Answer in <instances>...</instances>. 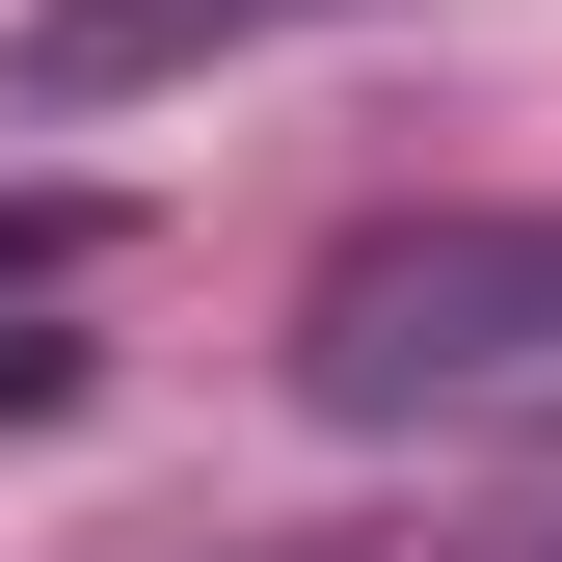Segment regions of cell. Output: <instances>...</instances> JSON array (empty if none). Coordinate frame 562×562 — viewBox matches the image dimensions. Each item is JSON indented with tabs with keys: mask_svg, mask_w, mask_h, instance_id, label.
<instances>
[{
	"mask_svg": "<svg viewBox=\"0 0 562 562\" xmlns=\"http://www.w3.org/2000/svg\"><path fill=\"white\" fill-rule=\"evenodd\" d=\"M295 402H322V429L562 402V215H375V241L295 295Z\"/></svg>",
	"mask_w": 562,
	"mask_h": 562,
	"instance_id": "6da1fadb",
	"label": "cell"
},
{
	"mask_svg": "<svg viewBox=\"0 0 562 562\" xmlns=\"http://www.w3.org/2000/svg\"><path fill=\"white\" fill-rule=\"evenodd\" d=\"M268 27H322V0H27L0 81L27 108H134V81H215V54H268Z\"/></svg>",
	"mask_w": 562,
	"mask_h": 562,
	"instance_id": "7a4b0ae2",
	"label": "cell"
}]
</instances>
